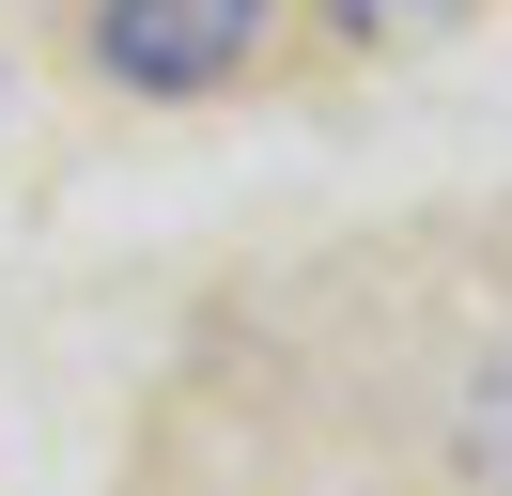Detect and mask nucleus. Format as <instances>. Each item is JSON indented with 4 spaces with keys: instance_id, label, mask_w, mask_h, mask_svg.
<instances>
[{
    "instance_id": "nucleus-1",
    "label": "nucleus",
    "mask_w": 512,
    "mask_h": 496,
    "mask_svg": "<svg viewBox=\"0 0 512 496\" xmlns=\"http://www.w3.org/2000/svg\"><path fill=\"white\" fill-rule=\"evenodd\" d=\"M264 31H280V0H109L94 62L125 93H218V78H249Z\"/></svg>"
},
{
    "instance_id": "nucleus-2",
    "label": "nucleus",
    "mask_w": 512,
    "mask_h": 496,
    "mask_svg": "<svg viewBox=\"0 0 512 496\" xmlns=\"http://www.w3.org/2000/svg\"><path fill=\"white\" fill-rule=\"evenodd\" d=\"M326 16H342L357 47H419V31H450L466 0H326Z\"/></svg>"
},
{
    "instance_id": "nucleus-3",
    "label": "nucleus",
    "mask_w": 512,
    "mask_h": 496,
    "mask_svg": "<svg viewBox=\"0 0 512 496\" xmlns=\"http://www.w3.org/2000/svg\"><path fill=\"white\" fill-rule=\"evenodd\" d=\"M466 450H481V481H497V496H512V372H497V388H481V403H466Z\"/></svg>"
}]
</instances>
